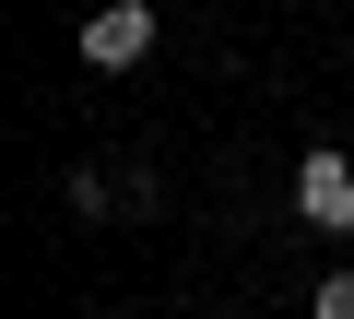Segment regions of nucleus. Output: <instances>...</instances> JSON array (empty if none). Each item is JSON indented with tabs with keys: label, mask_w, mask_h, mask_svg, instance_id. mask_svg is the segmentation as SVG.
<instances>
[{
	"label": "nucleus",
	"mask_w": 354,
	"mask_h": 319,
	"mask_svg": "<svg viewBox=\"0 0 354 319\" xmlns=\"http://www.w3.org/2000/svg\"><path fill=\"white\" fill-rule=\"evenodd\" d=\"M295 213L319 225V237H354V154H307V166H295Z\"/></svg>",
	"instance_id": "f257e3e1"
},
{
	"label": "nucleus",
	"mask_w": 354,
	"mask_h": 319,
	"mask_svg": "<svg viewBox=\"0 0 354 319\" xmlns=\"http://www.w3.org/2000/svg\"><path fill=\"white\" fill-rule=\"evenodd\" d=\"M153 48V0H106V12H83V60L95 71H130Z\"/></svg>",
	"instance_id": "f03ea898"
},
{
	"label": "nucleus",
	"mask_w": 354,
	"mask_h": 319,
	"mask_svg": "<svg viewBox=\"0 0 354 319\" xmlns=\"http://www.w3.org/2000/svg\"><path fill=\"white\" fill-rule=\"evenodd\" d=\"M307 319H354V272H330V284L307 295Z\"/></svg>",
	"instance_id": "7ed1b4c3"
}]
</instances>
